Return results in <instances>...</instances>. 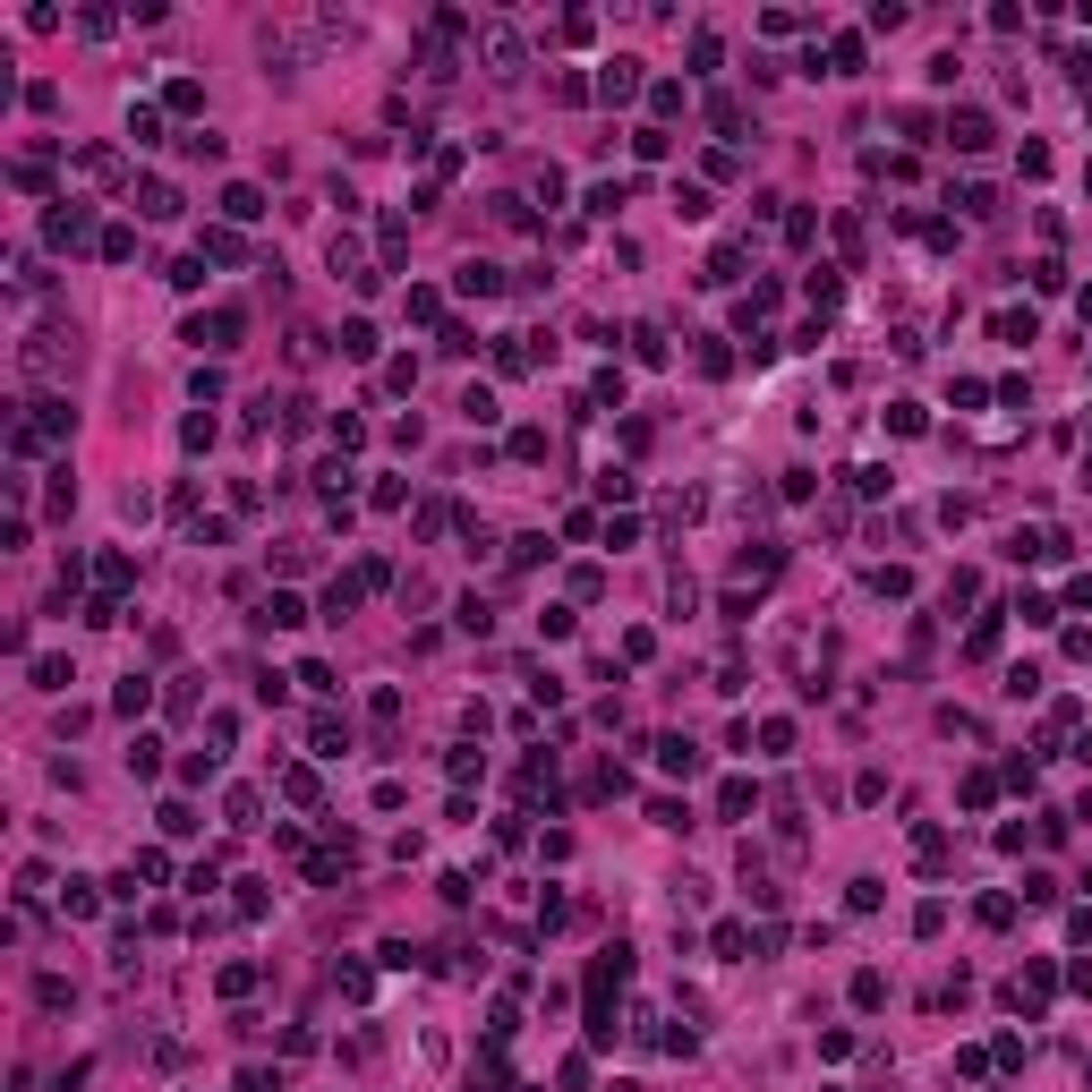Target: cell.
<instances>
[{
	"label": "cell",
	"instance_id": "1",
	"mask_svg": "<svg viewBox=\"0 0 1092 1092\" xmlns=\"http://www.w3.org/2000/svg\"><path fill=\"white\" fill-rule=\"evenodd\" d=\"M43 240H52V248H86V240H94V214L77 205V197H61V205L43 214Z\"/></svg>",
	"mask_w": 1092,
	"mask_h": 1092
},
{
	"label": "cell",
	"instance_id": "2",
	"mask_svg": "<svg viewBox=\"0 0 1092 1092\" xmlns=\"http://www.w3.org/2000/svg\"><path fill=\"white\" fill-rule=\"evenodd\" d=\"M478 52L496 61V77H521V61H530V43H521L512 26H478Z\"/></svg>",
	"mask_w": 1092,
	"mask_h": 1092
},
{
	"label": "cell",
	"instance_id": "3",
	"mask_svg": "<svg viewBox=\"0 0 1092 1092\" xmlns=\"http://www.w3.org/2000/svg\"><path fill=\"white\" fill-rule=\"evenodd\" d=\"M990 137H999L990 111H947V146H956V154H990Z\"/></svg>",
	"mask_w": 1092,
	"mask_h": 1092
},
{
	"label": "cell",
	"instance_id": "4",
	"mask_svg": "<svg viewBox=\"0 0 1092 1092\" xmlns=\"http://www.w3.org/2000/svg\"><path fill=\"white\" fill-rule=\"evenodd\" d=\"M188 342H205V350H231V342H240V308H214V316H188Z\"/></svg>",
	"mask_w": 1092,
	"mask_h": 1092
},
{
	"label": "cell",
	"instance_id": "5",
	"mask_svg": "<svg viewBox=\"0 0 1092 1092\" xmlns=\"http://www.w3.org/2000/svg\"><path fill=\"white\" fill-rule=\"evenodd\" d=\"M597 94H606V103H632V94H640V61H632V52H615V61L597 68Z\"/></svg>",
	"mask_w": 1092,
	"mask_h": 1092
},
{
	"label": "cell",
	"instance_id": "6",
	"mask_svg": "<svg viewBox=\"0 0 1092 1092\" xmlns=\"http://www.w3.org/2000/svg\"><path fill=\"white\" fill-rule=\"evenodd\" d=\"M657 768H666V777H700V743H691V734H666V743H657Z\"/></svg>",
	"mask_w": 1092,
	"mask_h": 1092
},
{
	"label": "cell",
	"instance_id": "7",
	"mask_svg": "<svg viewBox=\"0 0 1092 1092\" xmlns=\"http://www.w3.org/2000/svg\"><path fill=\"white\" fill-rule=\"evenodd\" d=\"M256 624H265V632H299V624H308V606H299L290 590H274L265 606H256Z\"/></svg>",
	"mask_w": 1092,
	"mask_h": 1092
},
{
	"label": "cell",
	"instance_id": "8",
	"mask_svg": "<svg viewBox=\"0 0 1092 1092\" xmlns=\"http://www.w3.org/2000/svg\"><path fill=\"white\" fill-rule=\"evenodd\" d=\"M137 214H146V222H171V214H180V188H171V180H146V188H137Z\"/></svg>",
	"mask_w": 1092,
	"mask_h": 1092
},
{
	"label": "cell",
	"instance_id": "9",
	"mask_svg": "<svg viewBox=\"0 0 1092 1092\" xmlns=\"http://www.w3.org/2000/svg\"><path fill=\"white\" fill-rule=\"evenodd\" d=\"M461 290H469V299H496V290H503V265L469 256V265H461Z\"/></svg>",
	"mask_w": 1092,
	"mask_h": 1092
},
{
	"label": "cell",
	"instance_id": "10",
	"mask_svg": "<svg viewBox=\"0 0 1092 1092\" xmlns=\"http://www.w3.org/2000/svg\"><path fill=\"white\" fill-rule=\"evenodd\" d=\"M256 214H265V197H256L248 180H240V188H222V222H256Z\"/></svg>",
	"mask_w": 1092,
	"mask_h": 1092
},
{
	"label": "cell",
	"instance_id": "11",
	"mask_svg": "<svg viewBox=\"0 0 1092 1092\" xmlns=\"http://www.w3.org/2000/svg\"><path fill=\"white\" fill-rule=\"evenodd\" d=\"M146 700H154V683H146V675H128V683L111 691V709H120V718H146Z\"/></svg>",
	"mask_w": 1092,
	"mask_h": 1092
},
{
	"label": "cell",
	"instance_id": "12",
	"mask_svg": "<svg viewBox=\"0 0 1092 1092\" xmlns=\"http://www.w3.org/2000/svg\"><path fill=\"white\" fill-rule=\"evenodd\" d=\"M128 777H162V743H154V734L128 743Z\"/></svg>",
	"mask_w": 1092,
	"mask_h": 1092
},
{
	"label": "cell",
	"instance_id": "13",
	"mask_svg": "<svg viewBox=\"0 0 1092 1092\" xmlns=\"http://www.w3.org/2000/svg\"><path fill=\"white\" fill-rule=\"evenodd\" d=\"M853 68H862V34H837L828 43V77H853Z\"/></svg>",
	"mask_w": 1092,
	"mask_h": 1092
},
{
	"label": "cell",
	"instance_id": "14",
	"mask_svg": "<svg viewBox=\"0 0 1092 1092\" xmlns=\"http://www.w3.org/2000/svg\"><path fill=\"white\" fill-rule=\"evenodd\" d=\"M350 751V725L342 718H316V760H342Z\"/></svg>",
	"mask_w": 1092,
	"mask_h": 1092
},
{
	"label": "cell",
	"instance_id": "15",
	"mask_svg": "<svg viewBox=\"0 0 1092 1092\" xmlns=\"http://www.w3.org/2000/svg\"><path fill=\"white\" fill-rule=\"evenodd\" d=\"M342 359H375V325H368V316H350V325H342Z\"/></svg>",
	"mask_w": 1092,
	"mask_h": 1092
},
{
	"label": "cell",
	"instance_id": "16",
	"mask_svg": "<svg viewBox=\"0 0 1092 1092\" xmlns=\"http://www.w3.org/2000/svg\"><path fill=\"white\" fill-rule=\"evenodd\" d=\"M709 947L734 965V956H751V931H743V922H718V931H709Z\"/></svg>",
	"mask_w": 1092,
	"mask_h": 1092
},
{
	"label": "cell",
	"instance_id": "17",
	"mask_svg": "<svg viewBox=\"0 0 1092 1092\" xmlns=\"http://www.w3.org/2000/svg\"><path fill=\"white\" fill-rule=\"evenodd\" d=\"M751 803H760V794H751V777H725V785H718V811H725V819H743Z\"/></svg>",
	"mask_w": 1092,
	"mask_h": 1092
},
{
	"label": "cell",
	"instance_id": "18",
	"mask_svg": "<svg viewBox=\"0 0 1092 1092\" xmlns=\"http://www.w3.org/2000/svg\"><path fill=\"white\" fill-rule=\"evenodd\" d=\"M128 137H137V146H162V111H154V103L128 111Z\"/></svg>",
	"mask_w": 1092,
	"mask_h": 1092
},
{
	"label": "cell",
	"instance_id": "19",
	"mask_svg": "<svg viewBox=\"0 0 1092 1092\" xmlns=\"http://www.w3.org/2000/svg\"><path fill=\"white\" fill-rule=\"evenodd\" d=\"M77 675H68V657H34V691H68Z\"/></svg>",
	"mask_w": 1092,
	"mask_h": 1092
},
{
	"label": "cell",
	"instance_id": "20",
	"mask_svg": "<svg viewBox=\"0 0 1092 1092\" xmlns=\"http://www.w3.org/2000/svg\"><path fill=\"white\" fill-rule=\"evenodd\" d=\"M632 359H640V368H657V359H666V333H657V325H632Z\"/></svg>",
	"mask_w": 1092,
	"mask_h": 1092
},
{
	"label": "cell",
	"instance_id": "21",
	"mask_svg": "<svg viewBox=\"0 0 1092 1092\" xmlns=\"http://www.w3.org/2000/svg\"><path fill=\"white\" fill-rule=\"evenodd\" d=\"M197 256H214V265H240L248 248H240V231H205V248H197Z\"/></svg>",
	"mask_w": 1092,
	"mask_h": 1092
},
{
	"label": "cell",
	"instance_id": "22",
	"mask_svg": "<svg viewBox=\"0 0 1092 1092\" xmlns=\"http://www.w3.org/2000/svg\"><path fill=\"white\" fill-rule=\"evenodd\" d=\"M461 410H469V427H496V393H487V384H469Z\"/></svg>",
	"mask_w": 1092,
	"mask_h": 1092
},
{
	"label": "cell",
	"instance_id": "23",
	"mask_svg": "<svg viewBox=\"0 0 1092 1092\" xmlns=\"http://www.w3.org/2000/svg\"><path fill=\"white\" fill-rule=\"evenodd\" d=\"M956 205H965L973 222H982V214H999V197H990V188H982V180H965V188H956Z\"/></svg>",
	"mask_w": 1092,
	"mask_h": 1092
},
{
	"label": "cell",
	"instance_id": "24",
	"mask_svg": "<svg viewBox=\"0 0 1092 1092\" xmlns=\"http://www.w3.org/2000/svg\"><path fill=\"white\" fill-rule=\"evenodd\" d=\"M94 581H103V597H111V590H128V555H120V546H111V555L94 563Z\"/></svg>",
	"mask_w": 1092,
	"mask_h": 1092
},
{
	"label": "cell",
	"instance_id": "25",
	"mask_svg": "<svg viewBox=\"0 0 1092 1092\" xmlns=\"http://www.w3.org/2000/svg\"><path fill=\"white\" fill-rule=\"evenodd\" d=\"M214 990H222V999H248V990H256V965H222Z\"/></svg>",
	"mask_w": 1092,
	"mask_h": 1092
},
{
	"label": "cell",
	"instance_id": "26",
	"mask_svg": "<svg viewBox=\"0 0 1092 1092\" xmlns=\"http://www.w3.org/2000/svg\"><path fill=\"white\" fill-rule=\"evenodd\" d=\"M162 103H171V111H197V103H205V86H197V77H171V86H162Z\"/></svg>",
	"mask_w": 1092,
	"mask_h": 1092
},
{
	"label": "cell",
	"instance_id": "27",
	"mask_svg": "<svg viewBox=\"0 0 1092 1092\" xmlns=\"http://www.w3.org/2000/svg\"><path fill=\"white\" fill-rule=\"evenodd\" d=\"M77 171H86V180H111V171H120V154H111V146H86V154H77Z\"/></svg>",
	"mask_w": 1092,
	"mask_h": 1092
},
{
	"label": "cell",
	"instance_id": "28",
	"mask_svg": "<svg viewBox=\"0 0 1092 1092\" xmlns=\"http://www.w3.org/2000/svg\"><path fill=\"white\" fill-rule=\"evenodd\" d=\"M624 197H632V180H597V188H590V214H615Z\"/></svg>",
	"mask_w": 1092,
	"mask_h": 1092
},
{
	"label": "cell",
	"instance_id": "29",
	"mask_svg": "<svg viewBox=\"0 0 1092 1092\" xmlns=\"http://www.w3.org/2000/svg\"><path fill=\"white\" fill-rule=\"evenodd\" d=\"M734 274H743V248H718V256H709V274H700V282L718 290V282H734Z\"/></svg>",
	"mask_w": 1092,
	"mask_h": 1092
},
{
	"label": "cell",
	"instance_id": "30",
	"mask_svg": "<svg viewBox=\"0 0 1092 1092\" xmlns=\"http://www.w3.org/2000/svg\"><path fill=\"white\" fill-rule=\"evenodd\" d=\"M180 444H188V453H205V444H214V418H205V410H197V418H180Z\"/></svg>",
	"mask_w": 1092,
	"mask_h": 1092
},
{
	"label": "cell",
	"instance_id": "31",
	"mask_svg": "<svg viewBox=\"0 0 1092 1092\" xmlns=\"http://www.w3.org/2000/svg\"><path fill=\"white\" fill-rule=\"evenodd\" d=\"M256 811H265V794H248V785H240V794H231V828H256Z\"/></svg>",
	"mask_w": 1092,
	"mask_h": 1092
},
{
	"label": "cell",
	"instance_id": "32",
	"mask_svg": "<svg viewBox=\"0 0 1092 1092\" xmlns=\"http://www.w3.org/2000/svg\"><path fill=\"white\" fill-rule=\"evenodd\" d=\"M240 1092H282V1075H265V1067H248V1075H240Z\"/></svg>",
	"mask_w": 1092,
	"mask_h": 1092
},
{
	"label": "cell",
	"instance_id": "33",
	"mask_svg": "<svg viewBox=\"0 0 1092 1092\" xmlns=\"http://www.w3.org/2000/svg\"><path fill=\"white\" fill-rule=\"evenodd\" d=\"M1075 316H1084V325H1092V290H1084V299H1075Z\"/></svg>",
	"mask_w": 1092,
	"mask_h": 1092
},
{
	"label": "cell",
	"instance_id": "34",
	"mask_svg": "<svg viewBox=\"0 0 1092 1092\" xmlns=\"http://www.w3.org/2000/svg\"><path fill=\"white\" fill-rule=\"evenodd\" d=\"M1075 760H1084V768H1092V734H1084V743H1075Z\"/></svg>",
	"mask_w": 1092,
	"mask_h": 1092
}]
</instances>
